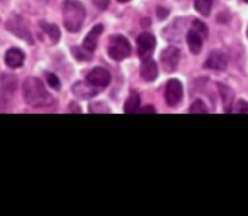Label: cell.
Wrapping results in <instances>:
<instances>
[{"mask_svg":"<svg viewBox=\"0 0 248 216\" xmlns=\"http://www.w3.org/2000/svg\"><path fill=\"white\" fill-rule=\"evenodd\" d=\"M203 37L196 32L194 30H190L187 32V44H188V48L193 54H199L203 48Z\"/></svg>","mask_w":248,"mask_h":216,"instance_id":"14","label":"cell"},{"mask_svg":"<svg viewBox=\"0 0 248 216\" xmlns=\"http://www.w3.org/2000/svg\"><path fill=\"white\" fill-rule=\"evenodd\" d=\"M25 63V53L21 50V48H9L6 53H5V64L9 67V69H19L22 67Z\"/></svg>","mask_w":248,"mask_h":216,"instance_id":"11","label":"cell"},{"mask_svg":"<svg viewBox=\"0 0 248 216\" xmlns=\"http://www.w3.org/2000/svg\"><path fill=\"white\" fill-rule=\"evenodd\" d=\"M72 54L78 59V60H89L91 59V53L86 51L83 47H73L72 48Z\"/></svg>","mask_w":248,"mask_h":216,"instance_id":"23","label":"cell"},{"mask_svg":"<svg viewBox=\"0 0 248 216\" xmlns=\"http://www.w3.org/2000/svg\"><path fill=\"white\" fill-rule=\"evenodd\" d=\"M89 111L91 113H109V107L102 102H95L89 105Z\"/></svg>","mask_w":248,"mask_h":216,"instance_id":"24","label":"cell"},{"mask_svg":"<svg viewBox=\"0 0 248 216\" xmlns=\"http://www.w3.org/2000/svg\"><path fill=\"white\" fill-rule=\"evenodd\" d=\"M86 18L85 6L79 0H64L63 2V24L69 32H79Z\"/></svg>","mask_w":248,"mask_h":216,"instance_id":"2","label":"cell"},{"mask_svg":"<svg viewBox=\"0 0 248 216\" xmlns=\"http://www.w3.org/2000/svg\"><path fill=\"white\" fill-rule=\"evenodd\" d=\"M70 111L72 113H80V107L76 104H70Z\"/></svg>","mask_w":248,"mask_h":216,"instance_id":"29","label":"cell"},{"mask_svg":"<svg viewBox=\"0 0 248 216\" xmlns=\"http://www.w3.org/2000/svg\"><path fill=\"white\" fill-rule=\"evenodd\" d=\"M139 107H140V96L133 93L127 98V101L124 102V113H127V114H135L138 113L139 110Z\"/></svg>","mask_w":248,"mask_h":216,"instance_id":"18","label":"cell"},{"mask_svg":"<svg viewBox=\"0 0 248 216\" xmlns=\"http://www.w3.org/2000/svg\"><path fill=\"white\" fill-rule=\"evenodd\" d=\"M44 75H46V80H47L48 86H51L56 91H59L62 88V83H60V79L57 77V75H54L51 72H46Z\"/></svg>","mask_w":248,"mask_h":216,"instance_id":"22","label":"cell"},{"mask_svg":"<svg viewBox=\"0 0 248 216\" xmlns=\"http://www.w3.org/2000/svg\"><path fill=\"white\" fill-rule=\"evenodd\" d=\"M6 30H8L11 34H14L15 37L24 40L25 43H28V44H31V46L34 44L32 32H31V30L28 28L25 19H24L21 15L12 14V15L8 18V21H6Z\"/></svg>","mask_w":248,"mask_h":216,"instance_id":"3","label":"cell"},{"mask_svg":"<svg viewBox=\"0 0 248 216\" xmlns=\"http://www.w3.org/2000/svg\"><path fill=\"white\" fill-rule=\"evenodd\" d=\"M102 31H104V27H102V25H95V27H93L88 34H86V37H85V40H83L82 47H83L86 51L93 53V51L96 50L98 38H99V35L102 34Z\"/></svg>","mask_w":248,"mask_h":216,"instance_id":"12","label":"cell"},{"mask_svg":"<svg viewBox=\"0 0 248 216\" xmlns=\"http://www.w3.org/2000/svg\"><path fill=\"white\" fill-rule=\"evenodd\" d=\"M86 80L95 88H105L111 83V73L104 67H95L88 73Z\"/></svg>","mask_w":248,"mask_h":216,"instance_id":"7","label":"cell"},{"mask_svg":"<svg viewBox=\"0 0 248 216\" xmlns=\"http://www.w3.org/2000/svg\"><path fill=\"white\" fill-rule=\"evenodd\" d=\"M0 83H2V86L6 92H14L19 86L18 76L15 73H3L2 79H0Z\"/></svg>","mask_w":248,"mask_h":216,"instance_id":"15","label":"cell"},{"mask_svg":"<svg viewBox=\"0 0 248 216\" xmlns=\"http://www.w3.org/2000/svg\"><path fill=\"white\" fill-rule=\"evenodd\" d=\"M136 44H138V53H139V57L142 60H146V59H151L155 47H156V38L149 34V32H143L138 37L136 40Z\"/></svg>","mask_w":248,"mask_h":216,"instance_id":"5","label":"cell"},{"mask_svg":"<svg viewBox=\"0 0 248 216\" xmlns=\"http://www.w3.org/2000/svg\"><path fill=\"white\" fill-rule=\"evenodd\" d=\"M140 113H142V114H155V113H156V110H155V107L148 105V107H145V108H143V110H140Z\"/></svg>","mask_w":248,"mask_h":216,"instance_id":"28","label":"cell"},{"mask_svg":"<svg viewBox=\"0 0 248 216\" xmlns=\"http://www.w3.org/2000/svg\"><path fill=\"white\" fill-rule=\"evenodd\" d=\"M190 113H191V114H206V113H209V110H207V107H206V104H204L203 101L197 99V101H194V102L191 104V107H190Z\"/></svg>","mask_w":248,"mask_h":216,"instance_id":"20","label":"cell"},{"mask_svg":"<svg viewBox=\"0 0 248 216\" xmlns=\"http://www.w3.org/2000/svg\"><path fill=\"white\" fill-rule=\"evenodd\" d=\"M158 18L161 19V21H164L167 16H168V14H170V11L168 9H165V8H158Z\"/></svg>","mask_w":248,"mask_h":216,"instance_id":"27","label":"cell"},{"mask_svg":"<svg viewBox=\"0 0 248 216\" xmlns=\"http://www.w3.org/2000/svg\"><path fill=\"white\" fill-rule=\"evenodd\" d=\"M140 76L146 82H154L158 77V64L152 59H146L140 67Z\"/></svg>","mask_w":248,"mask_h":216,"instance_id":"13","label":"cell"},{"mask_svg":"<svg viewBox=\"0 0 248 216\" xmlns=\"http://www.w3.org/2000/svg\"><path fill=\"white\" fill-rule=\"evenodd\" d=\"M191 30H194L196 32H199L203 38H206L209 35V28L204 22H202L200 19H194L193 21V25H191Z\"/></svg>","mask_w":248,"mask_h":216,"instance_id":"21","label":"cell"},{"mask_svg":"<svg viewBox=\"0 0 248 216\" xmlns=\"http://www.w3.org/2000/svg\"><path fill=\"white\" fill-rule=\"evenodd\" d=\"M204 67L206 69H212V70H225L228 67V57L223 51L215 50L209 54V57L204 62Z\"/></svg>","mask_w":248,"mask_h":216,"instance_id":"9","label":"cell"},{"mask_svg":"<svg viewBox=\"0 0 248 216\" xmlns=\"http://www.w3.org/2000/svg\"><path fill=\"white\" fill-rule=\"evenodd\" d=\"M219 91L222 95V102L225 105V111H231L233 99H235V92L231 88H228L226 85H219Z\"/></svg>","mask_w":248,"mask_h":216,"instance_id":"17","label":"cell"},{"mask_svg":"<svg viewBox=\"0 0 248 216\" xmlns=\"http://www.w3.org/2000/svg\"><path fill=\"white\" fill-rule=\"evenodd\" d=\"M92 3L99 9V11H105L109 6V0H92Z\"/></svg>","mask_w":248,"mask_h":216,"instance_id":"26","label":"cell"},{"mask_svg":"<svg viewBox=\"0 0 248 216\" xmlns=\"http://www.w3.org/2000/svg\"><path fill=\"white\" fill-rule=\"evenodd\" d=\"M212 0H194V9L202 15V16H209L212 11Z\"/></svg>","mask_w":248,"mask_h":216,"instance_id":"19","label":"cell"},{"mask_svg":"<svg viewBox=\"0 0 248 216\" xmlns=\"http://www.w3.org/2000/svg\"><path fill=\"white\" fill-rule=\"evenodd\" d=\"M233 110H235V113H239V114H248V102L244 99L238 101Z\"/></svg>","mask_w":248,"mask_h":216,"instance_id":"25","label":"cell"},{"mask_svg":"<svg viewBox=\"0 0 248 216\" xmlns=\"http://www.w3.org/2000/svg\"><path fill=\"white\" fill-rule=\"evenodd\" d=\"M247 37H248V28H247Z\"/></svg>","mask_w":248,"mask_h":216,"instance_id":"31","label":"cell"},{"mask_svg":"<svg viewBox=\"0 0 248 216\" xmlns=\"http://www.w3.org/2000/svg\"><path fill=\"white\" fill-rule=\"evenodd\" d=\"M40 28L43 30V32H46L47 34V37L51 40V43H57L59 40H60V30H59V27L57 25H54V24H48V22H46V21H40Z\"/></svg>","mask_w":248,"mask_h":216,"instance_id":"16","label":"cell"},{"mask_svg":"<svg viewBox=\"0 0 248 216\" xmlns=\"http://www.w3.org/2000/svg\"><path fill=\"white\" fill-rule=\"evenodd\" d=\"M183 99V85L177 79H171L165 86V101L170 107H177Z\"/></svg>","mask_w":248,"mask_h":216,"instance_id":"6","label":"cell"},{"mask_svg":"<svg viewBox=\"0 0 248 216\" xmlns=\"http://www.w3.org/2000/svg\"><path fill=\"white\" fill-rule=\"evenodd\" d=\"M108 56L115 60V62H120V60H124L127 59L130 54H132V46L129 43V40L123 35H114L111 37L109 40V44H108Z\"/></svg>","mask_w":248,"mask_h":216,"instance_id":"4","label":"cell"},{"mask_svg":"<svg viewBox=\"0 0 248 216\" xmlns=\"http://www.w3.org/2000/svg\"><path fill=\"white\" fill-rule=\"evenodd\" d=\"M22 96L24 101L32 108H48L54 104V99L44 86L43 80L35 76H30L24 80Z\"/></svg>","mask_w":248,"mask_h":216,"instance_id":"1","label":"cell"},{"mask_svg":"<svg viewBox=\"0 0 248 216\" xmlns=\"http://www.w3.org/2000/svg\"><path fill=\"white\" fill-rule=\"evenodd\" d=\"M180 62V50L177 47H168L161 53V63L165 72H174Z\"/></svg>","mask_w":248,"mask_h":216,"instance_id":"8","label":"cell"},{"mask_svg":"<svg viewBox=\"0 0 248 216\" xmlns=\"http://www.w3.org/2000/svg\"><path fill=\"white\" fill-rule=\"evenodd\" d=\"M117 2H120V3H127V2H130V0H117Z\"/></svg>","mask_w":248,"mask_h":216,"instance_id":"30","label":"cell"},{"mask_svg":"<svg viewBox=\"0 0 248 216\" xmlns=\"http://www.w3.org/2000/svg\"><path fill=\"white\" fill-rule=\"evenodd\" d=\"M72 93L79 99H91L95 98L98 91L95 86H92L88 80L86 82H76L72 86Z\"/></svg>","mask_w":248,"mask_h":216,"instance_id":"10","label":"cell"}]
</instances>
